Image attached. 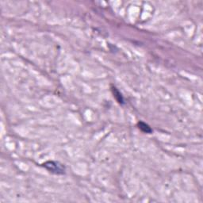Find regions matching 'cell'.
<instances>
[{"label":"cell","mask_w":203,"mask_h":203,"mask_svg":"<svg viewBox=\"0 0 203 203\" xmlns=\"http://www.w3.org/2000/svg\"><path fill=\"white\" fill-rule=\"evenodd\" d=\"M43 166L46 168L48 171H49L52 173L57 175H63L64 174L65 169L62 164H61L58 162L55 161H47L43 163Z\"/></svg>","instance_id":"6da1fadb"},{"label":"cell","mask_w":203,"mask_h":203,"mask_svg":"<svg viewBox=\"0 0 203 203\" xmlns=\"http://www.w3.org/2000/svg\"><path fill=\"white\" fill-rule=\"evenodd\" d=\"M137 126H138L139 129L144 133H152V129H151V127L149 125H147L146 123H145V122H139Z\"/></svg>","instance_id":"7a4b0ae2"},{"label":"cell","mask_w":203,"mask_h":203,"mask_svg":"<svg viewBox=\"0 0 203 203\" xmlns=\"http://www.w3.org/2000/svg\"><path fill=\"white\" fill-rule=\"evenodd\" d=\"M112 91H113V96L116 99V100L118 102L121 104H123L124 103V99L123 97H122V94L119 92V90H117L116 87H112Z\"/></svg>","instance_id":"3957f363"}]
</instances>
